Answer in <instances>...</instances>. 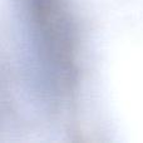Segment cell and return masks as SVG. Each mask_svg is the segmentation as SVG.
Instances as JSON below:
<instances>
[{"label": "cell", "mask_w": 143, "mask_h": 143, "mask_svg": "<svg viewBox=\"0 0 143 143\" xmlns=\"http://www.w3.org/2000/svg\"><path fill=\"white\" fill-rule=\"evenodd\" d=\"M39 44L64 87L75 74L74 39L63 0H28Z\"/></svg>", "instance_id": "1"}]
</instances>
